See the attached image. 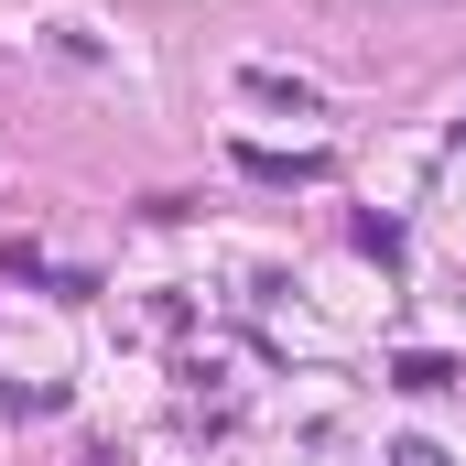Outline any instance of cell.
Returning a JSON list of instances; mask_svg holds the SVG:
<instances>
[{
	"instance_id": "obj_3",
	"label": "cell",
	"mask_w": 466,
	"mask_h": 466,
	"mask_svg": "<svg viewBox=\"0 0 466 466\" xmlns=\"http://www.w3.org/2000/svg\"><path fill=\"white\" fill-rule=\"evenodd\" d=\"M249 98H271V109L315 119V87H304V76H271V66H249Z\"/></svg>"
},
{
	"instance_id": "obj_2",
	"label": "cell",
	"mask_w": 466,
	"mask_h": 466,
	"mask_svg": "<svg viewBox=\"0 0 466 466\" xmlns=\"http://www.w3.org/2000/svg\"><path fill=\"white\" fill-rule=\"evenodd\" d=\"M390 380H401V390H423V401H434V390H456L466 369H456V358H434V348H412V358H401V369H390Z\"/></svg>"
},
{
	"instance_id": "obj_1",
	"label": "cell",
	"mask_w": 466,
	"mask_h": 466,
	"mask_svg": "<svg viewBox=\"0 0 466 466\" xmlns=\"http://www.w3.org/2000/svg\"><path fill=\"white\" fill-rule=\"evenodd\" d=\"M238 174H260V185H315V152H260V141H238Z\"/></svg>"
}]
</instances>
